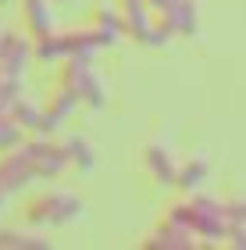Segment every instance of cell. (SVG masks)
Here are the masks:
<instances>
[{
  "label": "cell",
  "instance_id": "cell-1",
  "mask_svg": "<svg viewBox=\"0 0 246 250\" xmlns=\"http://www.w3.org/2000/svg\"><path fill=\"white\" fill-rule=\"evenodd\" d=\"M168 214H175L178 222H186L200 240L207 243H221L232 229V214H228V204H218L210 197H186L168 208Z\"/></svg>",
  "mask_w": 246,
  "mask_h": 250
},
{
  "label": "cell",
  "instance_id": "cell-2",
  "mask_svg": "<svg viewBox=\"0 0 246 250\" xmlns=\"http://www.w3.org/2000/svg\"><path fill=\"white\" fill-rule=\"evenodd\" d=\"M82 214V200L75 193H61V189H50V193H39L25 204V222L32 229H54V225H68Z\"/></svg>",
  "mask_w": 246,
  "mask_h": 250
},
{
  "label": "cell",
  "instance_id": "cell-3",
  "mask_svg": "<svg viewBox=\"0 0 246 250\" xmlns=\"http://www.w3.org/2000/svg\"><path fill=\"white\" fill-rule=\"evenodd\" d=\"M61 75H57V83L61 86H68L75 97L82 100V104L89 107H104V83L96 79L93 72V61H86V58H72V61H61Z\"/></svg>",
  "mask_w": 246,
  "mask_h": 250
},
{
  "label": "cell",
  "instance_id": "cell-4",
  "mask_svg": "<svg viewBox=\"0 0 246 250\" xmlns=\"http://www.w3.org/2000/svg\"><path fill=\"white\" fill-rule=\"evenodd\" d=\"M32 61H36V54H32V36L29 32L0 29V75L21 79Z\"/></svg>",
  "mask_w": 246,
  "mask_h": 250
},
{
  "label": "cell",
  "instance_id": "cell-5",
  "mask_svg": "<svg viewBox=\"0 0 246 250\" xmlns=\"http://www.w3.org/2000/svg\"><path fill=\"white\" fill-rule=\"evenodd\" d=\"M121 21H125V36H132L143 47H161L157 43V11L147 0H118Z\"/></svg>",
  "mask_w": 246,
  "mask_h": 250
},
{
  "label": "cell",
  "instance_id": "cell-6",
  "mask_svg": "<svg viewBox=\"0 0 246 250\" xmlns=\"http://www.w3.org/2000/svg\"><path fill=\"white\" fill-rule=\"evenodd\" d=\"M196 243H200V236L186 222H178L175 214H164V222L143 240V247H150V250H189Z\"/></svg>",
  "mask_w": 246,
  "mask_h": 250
},
{
  "label": "cell",
  "instance_id": "cell-7",
  "mask_svg": "<svg viewBox=\"0 0 246 250\" xmlns=\"http://www.w3.org/2000/svg\"><path fill=\"white\" fill-rule=\"evenodd\" d=\"M143 168L150 172L153 183H161V186H175L178 165H175V157H171V150H168V146L150 143L147 150H143Z\"/></svg>",
  "mask_w": 246,
  "mask_h": 250
},
{
  "label": "cell",
  "instance_id": "cell-8",
  "mask_svg": "<svg viewBox=\"0 0 246 250\" xmlns=\"http://www.w3.org/2000/svg\"><path fill=\"white\" fill-rule=\"evenodd\" d=\"M21 21H25V32L32 40L50 36L54 29V4L50 0H21Z\"/></svg>",
  "mask_w": 246,
  "mask_h": 250
},
{
  "label": "cell",
  "instance_id": "cell-9",
  "mask_svg": "<svg viewBox=\"0 0 246 250\" xmlns=\"http://www.w3.org/2000/svg\"><path fill=\"white\" fill-rule=\"evenodd\" d=\"M93 29L100 32L104 47H114V43L125 36V21H121V7L114 4H100L96 15H93Z\"/></svg>",
  "mask_w": 246,
  "mask_h": 250
},
{
  "label": "cell",
  "instance_id": "cell-10",
  "mask_svg": "<svg viewBox=\"0 0 246 250\" xmlns=\"http://www.w3.org/2000/svg\"><path fill=\"white\" fill-rule=\"evenodd\" d=\"M168 21V29L175 32V36H193L196 32V0H178L171 11H164L161 15Z\"/></svg>",
  "mask_w": 246,
  "mask_h": 250
},
{
  "label": "cell",
  "instance_id": "cell-11",
  "mask_svg": "<svg viewBox=\"0 0 246 250\" xmlns=\"http://www.w3.org/2000/svg\"><path fill=\"white\" fill-rule=\"evenodd\" d=\"M207 161L204 157H193V161H186V165H178V175H175V186L182 189V193H193L204 186V179H207Z\"/></svg>",
  "mask_w": 246,
  "mask_h": 250
},
{
  "label": "cell",
  "instance_id": "cell-12",
  "mask_svg": "<svg viewBox=\"0 0 246 250\" xmlns=\"http://www.w3.org/2000/svg\"><path fill=\"white\" fill-rule=\"evenodd\" d=\"M11 118H15L21 129H29V132H39V118H43V107H36L29 97H18L15 100V107H11Z\"/></svg>",
  "mask_w": 246,
  "mask_h": 250
},
{
  "label": "cell",
  "instance_id": "cell-13",
  "mask_svg": "<svg viewBox=\"0 0 246 250\" xmlns=\"http://www.w3.org/2000/svg\"><path fill=\"white\" fill-rule=\"evenodd\" d=\"M50 240H43L36 232H0V250H43Z\"/></svg>",
  "mask_w": 246,
  "mask_h": 250
},
{
  "label": "cell",
  "instance_id": "cell-14",
  "mask_svg": "<svg viewBox=\"0 0 246 250\" xmlns=\"http://www.w3.org/2000/svg\"><path fill=\"white\" fill-rule=\"evenodd\" d=\"M64 150H68V161L75 165V168H93V146H89L86 140H79V136H75V140H68L64 143Z\"/></svg>",
  "mask_w": 246,
  "mask_h": 250
},
{
  "label": "cell",
  "instance_id": "cell-15",
  "mask_svg": "<svg viewBox=\"0 0 246 250\" xmlns=\"http://www.w3.org/2000/svg\"><path fill=\"white\" fill-rule=\"evenodd\" d=\"M225 240L232 243V247H246V222H232V229H228V236H225Z\"/></svg>",
  "mask_w": 246,
  "mask_h": 250
},
{
  "label": "cell",
  "instance_id": "cell-16",
  "mask_svg": "<svg viewBox=\"0 0 246 250\" xmlns=\"http://www.w3.org/2000/svg\"><path fill=\"white\" fill-rule=\"evenodd\" d=\"M147 4H150L153 11H157V15H164V11H171V7L178 4V0H147Z\"/></svg>",
  "mask_w": 246,
  "mask_h": 250
},
{
  "label": "cell",
  "instance_id": "cell-17",
  "mask_svg": "<svg viewBox=\"0 0 246 250\" xmlns=\"http://www.w3.org/2000/svg\"><path fill=\"white\" fill-rule=\"evenodd\" d=\"M4 204H7V193H4V189H0V211H4Z\"/></svg>",
  "mask_w": 246,
  "mask_h": 250
},
{
  "label": "cell",
  "instance_id": "cell-18",
  "mask_svg": "<svg viewBox=\"0 0 246 250\" xmlns=\"http://www.w3.org/2000/svg\"><path fill=\"white\" fill-rule=\"evenodd\" d=\"M50 4H68V0H50Z\"/></svg>",
  "mask_w": 246,
  "mask_h": 250
},
{
  "label": "cell",
  "instance_id": "cell-19",
  "mask_svg": "<svg viewBox=\"0 0 246 250\" xmlns=\"http://www.w3.org/2000/svg\"><path fill=\"white\" fill-rule=\"evenodd\" d=\"M0 4H4V0H0Z\"/></svg>",
  "mask_w": 246,
  "mask_h": 250
}]
</instances>
